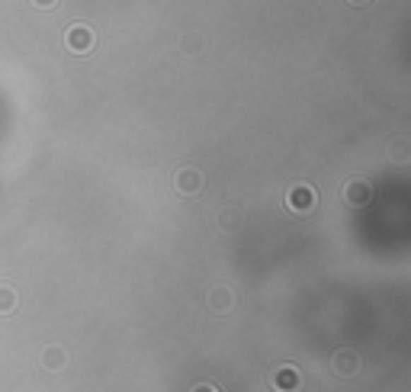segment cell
Listing matches in <instances>:
<instances>
[{
    "label": "cell",
    "mask_w": 411,
    "mask_h": 392,
    "mask_svg": "<svg viewBox=\"0 0 411 392\" xmlns=\"http://www.w3.org/2000/svg\"><path fill=\"white\" fill-rule=\"evenodd\" d=\"M16 309V289L13 287H0V316H10Z\"/></svg>",
    "instance_id": "9"
},
{
    "label": "cell",
    "mask_w": 411,
    "mask_h": 392,
    "mask_svg": "<svg viewBox=\"0 0 411 392\" xmlns=\"http://www.w3.org/2000/svg\"><path fill=\"white\" fill-rule=\"evenodd\" d=\"M350 4H366V0H350Z\"/></svg>",
    "instance_id": "12"
},
{
    "label": "cell",
    "mask_w": 411,
    "mask_h": 392,
    "mask_svg": "<svg viewBox=\"0 0 411 392\" xmlns=\"http://www.w3.org/2000/svg\"><path fill=\"white\" fill-rule=\"evenodd\" d=\"M177 190L180 193H187V196H193V193H199V187H202V177H199V171L196 168H180L177 171Z\"/></svg>",
    "instance_id": "5"
},
{
    "label": "cell",
    "mask_w": 411,
    "mask_h": 392,
    "mask_svg": "<svg viewBox=\"0 0 411 392\" xmlns=\"http://www.w3.org/2000/svg\"><path fill=\"white\" fill-rule=\"evenodd\" d=\"M64 45H68L74 55H87V52L97 45V35H93L91 26H84V23H77V26H71L68 33H64Z\"/></svg>",
    "instance_id": "1"
},
{
    "label": "cell",
    "mask_w": 411,
    "mask_h": 392,
    "mask_svg": "<svg viewBox=\"0 0 411 392\" xmlns=\"http://www.w3.org/2000/svg\"><path fill=\"white\" fill-rule=\"evenodd\" d=\"M64 360H68L64 347H45V350H42V364L49 367V370H62Z\"/></svg>",
    "instance_id": "8"
},
{
    "label": "cell",
    "mask_w": 411,
    "mask_h": 392,
    "mask_svg": "<svg viewBox=\"0 0 411 392\" xmlns=\"http://www.w3.org/2000/svg\"><path fill=\"white\" fill-rule=\"evenodd\" d=\"M331 367H335L337 376H354V373H360V354L350 350V347H344L331 357Z\"/></svg>",
    "instance_id": "3"
},
{
    "label": "cell",
    "mask_w": 411,
    "mask_h": 392,
    "mask_svg": "<svg viewBox=\"0 0 411 392\" xmlns=\"http://www.w3.org/2000/svg\"><path fill=\"white\" fill-rule=\"evenodd\" d=\"M344 200H347L350 206H366L369 200H373V190H369V183L350 180L347 187H344Z\"/></svg>",
    "instance_id": "6"
},
{
    "label": "cell",
    "mask_w": 411,
    "mask_h": 392,
    "mask_svg": "<svg viewBox=\"0 0 411 392\" xmlns=\"http://www.w3.org/2000/svg\"><path fill=\"white\" fill-rule=\"evenodd\" d=\"M55 4H58V0H33V7H39V10H52Z\"/></svg>",
    "instance_id": "10"
},
{
    "label": "cell",
    "mask_w": 411,
    "mask_h": 392,
    "mask_svg": "<svg viewBox=\"0 0 411 392\" xmlns=\"http://www.w3.org/2000/svg\"><path fill=\"white\" fill-rule=\"evenodd\" d=\"M286 206L293 212H308L315 206V190L308 183H296L289 193H286Z\"/></svg>",
    "instance_id": "2"
},
{
    "label": "cell",
    "mask_w": 411,
    "mask_h": 392,
    "mask_svg": "<svg viewBox=\"0 0 411 392\" xmlns=\"http://www.w3.org/2000/svg\"><path fill=\"white\" fill-rule=\"evenodd\" d=\"M302 386L299 379V370L296 367H279L277 373H273V389L277 392H296Z\"/></svg>",
    "instance_id": "4"
},
{
    "label": "cell",
    "mask_w": 411,
    "mask_h": 392,
    "mask_svg": "<svg viewBox=\"0 0 411 392\" xmlns=\"http://www.w3.org/2000/svg\"><path fill=\"white\" fill-rule=\"evenodd\" d=\"M193 392H219L216 386H209V383H199V386H193Z\"/></svg>",
    "instance_id": "11"
},
{
    "label": "cell",
    "mask_w": 411,
    "mask_h": 392,
    "mask_svg": "<svg viewBox=\"0 0 411 392\" xmlns=\"http://www.w3.org/2000/svg\"><path fill=\"white\" fill-rule=\"evenodd\" d=\"M206 302H209L212 312H228V309L235 306V293H231V287H216L206 296Z\"/></svg>",
    "instance_id": "7"
}]
</instances>
